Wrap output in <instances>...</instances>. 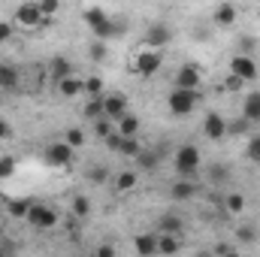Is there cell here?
I'll return each mask as SVG.
<instances>
[{"label": "cell", "instance_id": "obj_14", "mask_svg": "<svg viewBox=\"0 0 260 257\" xmlns=\"http://www.w3.org/2000/svg\"><path fill=\"white\" fill-rule=\"evenodd\" d=\"M212 18H215L218 27H230V24H236V6L233 3H218L215 12H212Z\"/></svg>", "mask_w": 260, "mask_h": 257}, {"label": "cell", "instance_id": "obj_26", "mask_svg": "<svg viewBox=\"0 0 260 257\" xmlns=\"http://www.w3.org/2000/svg\"><path fill=\"white\" fill-rule=\"evenodd\" d=\"M136 188V173L133 170H124V173H118V179H115V191L118 194H127Z\"/></svg>", "mask_w": 260, "mask_h": 257}, {"label": "cell", "instance_id": "obj_39", "mask_svg": "<svg viewBox=\"0 0 260 257\" xmlns=\"http://www.w3.org/2000/svg\"><path fill=\"white\" fill-rule=\"evenodd\" d=\"M245 154H248V160H251V164H260V136H251V139H248Z\"/></svg>", "mask_w": 260, "mask_h": 257}, {"label": "cell", "instance_id": "obj_6", "mask_svg": "<svg viewBox=\"0 0 260 257\" xmlns=\"http://www.w3.org/2000/svg\"><path fill=\"white\" fill-rule=\"evenodd\" d=\"M170 40H173V27L170 24H164V21H154L148 30H145V46L148 49H164V46H170Z\"/></svg>", "mask_w": 260, "mask_h": 257}, {"label": "cell", "instance_id": "obj_47", "mask_svg": "<svg viewBox=\"0 0 260 257\" xmlns=\"http://www.w3.org/2000/svg\"><path fill=\"white\" fill-rule=\"evenodd\" d=\"M215 251H218V254H236V245H227V242H221V245H215Z\"/></svg>", "mask_w": 260, "mask_h": 257}, {"label": "cell", "instance_id": "obj_27", "mask_svg": "<svg viewBox=\"0 0 260 257\" xmlns=\"http://www.w3.org/2000/svg\"><path fill=\"white\" fill-rule=\"evenodd\" d=\"M88 55H91V61H94V64H103V61H106V55H109L106 40H94V43H91V49H88Z\"/></svg>", "mask_w": 260, "mask_h": 257}, {"label": "cell", "instance_id": "obj_18", "mask_svg": "<svg viewBox=\"0 0 260 257\" xmlns=\"http://www.w3.org/2000/svg\"><path fill=\"white\" fill-rule=\"evenodd\" d=\"M58 91H61V97H79V94H85V79L67 76L58 82Z\"/></svg>", "mask_w": 260, "mask_h": 257}, {"label": "cell", "instance_id": "obj_24", "mask_svg": "<svg viewBox=\"0 0 260 257\" xmlns=\"http://www.w3.org/2000/svg\"><path fill=\"white\" fill-rule=\"evenodd\" d=\"M82 18H85L88 27H97V24H103L109 15H106V9H100V6H88V9L82 12Z\"/></svg>", "mask_w": 260, "mask_h": 257}, {"label": "cell", "instance_id": "obj_44", "mask_svg": "<svg viewBox=\"0 0 260 257\" xmlns=\"http://www.w3.org/2000/svg\"><path fill=\"white\" fill-rule=\"evenodd\" d=\"M9 40H12V24L9 21H0V46L9 43Z\"/></svg>", "mask_w": 260, "mask_h": 257}, {"label": "cell", "instance_id": "obj_16", "mask_svg": "<svg viewBox=\"0 0 260 257\" xmlns=\"http://www.w3.org/2000/svg\"><path fill=\"white\" fill-rule=\"evenodd\" d=\"M170 197L176 200V203H185V200H191V197H197V185L191 182V179H179L173 188H170Z\"/></svg>", "mask_w": 260, "mask_h": 257}, {"label": "cell", "instance_id": "obj_3", "mask_svg": "<svg viewBox=\"0 0 260 257\" xmlns=\"http://www.w3.org/2000/svg\"><path fill=\"white\" fill-rule=\"evenodd\" d=\"M27 224L37 230H52V227H58V209H52L49 203H30Z\"/></svg>", "mask_w": 260, "mask_h": 257}, {"label": "cell", "instance_id": "obj_33", "mask_svg": "<svg viewBox=\"0 0 260 257\" xmlns=\"http://www.w3.org/2000/svg\"><path fill=\"white\" fill-rule=\"evenodd\" d=\"M85 94L88 97H103V79L100 76H88L85 79Z\"/></svg>", "mask_w": 260, "mask_h": 257}, {"label": "cell", "instance_id": "obj_20", "mask_svg": "<svg viewBox=\"0 0 260 257\" xmlns=\"http://www.w3.org/2000/svg\"><path fill=\"white\" fill-rule=\"evenodd\" d=\"M242 115L254 124V121H260V91H251L245 100H242Z\"/></svg>", "mask_w": 260, "mask_h": 257}, {"label": "cell", "instance_id": "obj_30", "mask_svg": "<svg viewBox=\"0 0 260 257\" xmlns=\"http://www.w3.org/2000/svg\"><path fill=\"white\" fill-rule=\"evenodd\" d=\"M70 209H73L76 218H88V215H91V200L79 194V197H73V206H70Z\"/></svg>", "mask_w": 260, "mask_h": 257}, {"label": "cell", "instance_id": "obj_43", "mask_svg": "<svg viewBox=\"0 0 260 257\" xmlns=\"http://www.w3.org/2000/svg\"><path fill=\"white\" fill-rule=\"evenodd\" d=\"M103 142H106V145H109L112 151H118V145H121V133H118V127L112 130V133H109V136H106Z\"/></svg>", "mask_w": 260, "mask_h": 257}, {"label": "cell", "instance_id": "obj_42", "mask_svg": "<svg viewBox=\"0 0 260 257\" xmlns=\"http://www.w3.org/2000/svg\"><path fill=\"white\" fill-rule=\"evenodd\" d=\"M242 85H245V82H242V79H239L236 73H230V76L224 79V91H239Z\"/></svg>", "mask_w": 260, "mask_h": 257}, {"label": "cell", "instance_id": "obj_34", "mask_svg": "<svg viewBox=\"0 0 260 257\" xmlns=\"http://www.w3.org/2000/svg\"><path fill=\"white\" fill-rule=\"evenodd\" d=\"M82 112H85L91 121H94V118H100V115H103V97H91V100L85 103V109H82Z\"/></svg>", "mask_w": 260, "mask_h": 257}, {"label": "cell", "instance_id": "obj_32", "mask_svg": "<svg viewBox=\"0 0 260 257\" xmlns=\"http://www.w3.org/2000/svg\"><path fill=\"white\" fill-rule=\"evenodd\" d=\"M251 130V121L242 115V118H236V121H227V136H242V133H248Z\"/></svg>", "mask_w": 260, "mask_h": 257}, {"label": "cell", "instance_id": "obj_1", "mask_svg": "<svg viewBox=\"0 0 260 257\" xmlns=\"http://www.w3.org/2000/svg\"><path fill=\"white\" fill-rule=\"evenodd\" d=\"M197 100H200L197 88H173L170 97H167V106H170V112H173L176 118H188V115L194 112Z\"/></svg>", "mask_w": 260, "mask_h": 257}, {"label": "cell", "instance_id": "obj_13", "mask_svg": "<svg viewBox=\"0 0 260 257\" xmlns=\"http://www.w3.org/2000/svg\"><path fill=\"white\" fill-rule=\"evenodd\" d=\"M21 76L12 64H0V91H18Z\"/></svg>", "mask_w": 260, "mask_h": 257}, {"label": "cell", "instance_id": "obj_40", "mask_svg": "<svg viewBox=\"0 0 260 257\" xmlns=\"http://www.w3.org/2000/svg\"><path fill=\"white\" fill-rule=\"evenodd\" d=\"M40 9H43V15H46V18H52V15H58L61 0H40Z\"/></svg>", "mask_w": 260, "mask_h": 257}, {"label": "cell", "instance_id": "obj_8", "mask_svg": "<svg viewBox=\"0 0 260 257\" xmlns=\"http://www.w3.org/2000/svg\"><path fill=\"white\" fill-rule=\"evenodd\" d=\"M230 73H236L242 82H254V79H257V64H254L251 55L239 52V55H233V61H230Z\"/></svg>", "mask_w": 260, "mask_h": 257}, {"label": "cell", "instance_id": "obj_29", "mask_svg": "<svg viewBox=\"0 0 260 257\" xmlns=\"http://www.w3.org/2000/svg\"><path fill=\"white\" fill-rule=\"evenodd\" d=\"M6 209L12 218H27V209H30V200H6Z\"/></svg>", "mask_w": 260, "mask_h": 257}, {"label": "cell", "instance_id": "obj_49", "mask_svg": "<svg viewBox=\"0 0 260 257\" xmlns=\"http://www.w3.org/2000/svg\"><path fill=\"white\" fill-rule=\"evenodd\" d=\"M37 3H40V0H37Z\"/></svg>", "mask_w": 260, "mask_h": 257}, {"label": "cell", "instance_id": "obj_37", "mask_svg": "<svg viewBox=\"0 0 260 257\" xmlns=\"http://www.w3.org/2000/svg\"><path fill=\"white\" fill-rule=\"evenodd\" d=\"M133 160H139L142 170H154V167H157V154H154V151H142V148H139V154H136Z\"/></svg>", "mask_w": 260, "mask_h": 257}, {"label": "cell", "instance_id": "obj_35", "mask_svg": "<svg viewBox=\"0 0 260 257\" xmlns=\"http://www.w3.org/2000/svg\"><path fill=\"white\" fill-rule=\"evenodd\" d=\"M64 139L70 142V145H73V148H82V145L88 142V136L82 133V127H70V130L64 133Z\"/></svg>", "mask_w": 260, "mask_h": 257}, {"label": "cell", "instance_id": "obj_22", "mask_svg": "<svg viewBox=\"0 0 260 257\" xmlns=\"http://www.w3.org/2000/svg\"><path fill=\"white\" fill-rule=\"evenodd\" d=\"M118 133H121V136H136V133H139V118H136L133 112H124V115L118 118Z\"/></svg>", "mask_w": 260, "mask_h": 257}, {"label": "cell", "instance_id": "obj_23", "mask_svg": "<svg viewBox=\"0 0 260 257\" xmlns=\"http://www.w3.org/2000/svg\"><path fill=\"white\" fill-rule=\"evenodd\" d=\"M91 34H94V40H115V34H118V30H115V18L109 15V18H106L103 24L91 27Z\"/></svg>", "mask_w": 260, "mask_h": 257}, {"label": "cell", "instance_id": "obj_41", "mask_svg": "<svg viewBox=\"0 0 260 257\" xmlns=\"http://www.w3.org/2000/svg\"><path fill=\"white\" fill-rule=\"evenodd\" d=\"M239 239H242V242H254V239H257V227L242 224V227H239Z\"/></svg>", "mask_w": 260, "mask_h": 257}, {"label": "cell", "instance_id": "obj_5", "mask_svg": "<svg viewBox=\"0 0 260 257\" xmlns=\"http://www.w3.org/2000/svg\"><path fill=\"white\" fill-rule=\"evenodd\" d=\"M15 21H18L21 27H37V24L46 21V15H43V9H40L37 0H27V3H21V6L15 9Z\"/></svg>", "mask_w": 260, "mask_h": 257}, {"label": "cell", "instance_id": "obj_9", "mask_svg": "<svg viewBox=\"0 0 260 257\" xmlns=\"http://www.w3.org/2000/svg\"><path fill=\"white\" fill-rule=\"evenodd\" d=\"M73 154H76V148H73L67 139H61V142H52V145H49L46 160H49L52 167H70V164H73Z\"/></svg>", "mask_w": 260, "mask_h": 257}, {"label": "cell", "instance_id": "obj_19", "mask_svg": "<svg viewBox=\"0 0 260 257\" xmlns=\"http://www.w3.org/2000/svg\"><path fill=\"white\" fill-rule=\"evenodd\" d=\"M49 73H52V79H55V85H58L61 79L73 76V64L67 61L64 55H55V58H52V64H49Z\"/></svg>", "mask_w": 260, "mask_h": 257}, {"label": "cell", "instance_id": "obj_38", "mask_svg": "<svg viewBox=\"0 0 260 257\" xmlns=\"http://www.w3.org/2000/svg\"><path fill=\"white\" fill-rule=\"evenodd\" d=\"M12 173H15V157L0 154V182H3V179H12Z\"/></svg>", "mask_w": 260, "mask_h": 257}, {"label": "cell", "instance_id": "obj_45", "mask_svg": "<svg viewBox=\"0 0 260 257\" xmlns=\"http://www.w3.org/2000/svg\"><path fill=\"white\" fill-rule=\"evenodd\" d=\"M239 46H242V52H245V55H251V52H254V46H257V40H251V37H242V40H239Z\"/></svg>", "mask_w": 260, "mask_h": 257}, {"label": "cell", "instance_id": "obj_31", "mask_svg": "<svg viewBox=\"0 0 260 257\" xmlns=\"http://www.w3.org/2000/svg\"><path fill=\"white\" fill-rule=\"evenodd\" d=\"M118 154H124V157H136V154H139V142H136V136H121Z\"/></svg>", "mask_w": 260, "mask_h": 257}, {"label": "cell", "instance_id": "obj_15", "mask_svg": "<svg viewBox=\"0 0 260 257\" xmlns=\"http://www.w3.org/2000/svg\"><path fill=\"white\" fill-rule=\"evenodd\" d=\"M133 248H136V254H142V257L157 254V233H139Z\"/></svg>", "mask_w": 260, "mask_h": 257}, {"label": "cell", "instance_id": "obj_17", "mask_svg": "<svg viewBox=\"0 0 260 257\" xmlns=\"http://www.w3.org/2000/svg\"><path fill=\"white\" fill-rule=\"evenodd\" d=\"M206 179H209L212 188H221V185L230 182V167H224V164H212V167L206 170Z\"/></svg>", "mask_w": 260, "mask_h": 257}, {"label": "cell", "instance_id": "obj_11", "mask_svg": "<svg viewBox=\"0 0 260 257\" xmlns=\"http://www.w3.org/2000/svg\"><path fill=\"white\" fill-rule=\"evenodd\" d=\"M200 82H203V73H200L197 64L179 67V73H176V79H173L176 88H200Z\"/></svg>", "mask_w": 260, "mask_h": 257}, {"label": "cell", "instance_id": "obj_7", "mask_svg": "<svg viewBox=\"0 0 260 257\" xmlns=\"http://www.w3.org/2000/svg\"><path fill=\"white\" fill-rule=\"evenodd\" d=\"M203 136L212 139V142H221V139L227 136V118H224L221 112H209V115L203 118Z\"/></svg>", "mask_w": 260, "mask_h": 257}, {"label": "cell", "instance_id": "obj_28", "mask_svg": "<svg viewBox=\"0 0 260 257\" xmlns=\"http://www.w3.org/2000/svg\"><path fill=\"white\" fill-rule=\"evenodd\" d=\"M106 179H109V167H103V164L88 167V182H91V185H103Z\"/></svg>", "mask_w": 260, "mask_h": 257}, {"label": "cell", "instance_id": "obj_10", "mask_svg": "<svg viewBox=\"0 0 260 257\" xmlns=\"http://www.w3.org/2000/svg\"><path fill=\"white\" fill-rule=\"evenodd\" d=\"M124 112H130V103H127L124 94H103V115H106V118L118 121Z\"/></svg>", "mask_w": 260, "mask_h": 257}, {"label": "cell", "instance_id": "obj_4", "mask_svg": "<svg viewBox=\"0 0 260 257\" xmlns=\"http://www.w3.org/2000/svg\"><path fill=\"white\" fill-rule=\"evenodd\" d=\"M164 64V55H160V49H148V46H142V52L133 58V73L136 76H154L157 70Z\"/></svg>", "mask_w": 260, "mask_h": 257}, {"label": "cell", "instance_id": "obj_46", "mask_svg": "<svg viewBox=\"0 0 260 257\" xmlns=\"http://www.w3.org/2000/svg\"><path fill=\"white\" fill-rule=\"evenodd\" d=\"M9 136H12V124L0 118V142H3V139H9Z\"/></svg>", "mask_w": 260, "mask_h": 257}, {"label": "cell", "instance_id": "obj_2", "mask_svg": "<svg viewBox=\"0 0 260 257\" xmlns=\"http://www.w3.org/2000/svg\"><path fill=\"white\" fill-rule=\"evenodd\" d=\"M173 167H176V173H179L182 179H191L197 170L203 167L200 148H197V145H182V148L176 151V157H173Z\"/></svg>", "mask_w": 260, "mask_h": 257}, {"label": "cell", "instance_id": "obj_21", "mask_svg": "<svg viewBox=\"0 0 260 257\" xmlns=\"http://www.w3.org/2000/svg\"><path fill=\"white\" fill-rule=\"evenodd\" d=\"M179 248H182V242H179L176 233H157V251H160V254H173V251H179Z\"/></svg>", "mask_w": 260, "mask_h": 257}, {"label": "cell", "instance_id": "obj_48", "mask_svg": "<svg viewBox=\"0 0 260 257\" xmlns=\"http://www.w3.org/2000/svg\"><path fill=\"white\" fill-rule=\"evenodd\" d=\"M97 254H100V257H112V254H115V245H100V248H97Z\"/></svg>", "mask_w": 260, "mask_h": 257}, {"label": "cell", "instance_id": "obj_36", "mask_svg": "<svg viewBox=\"0 0 260 257\" xmlns=\"http://www.w3.org/2000/svg\"><path fill=\"white\" fill-rule=\"evenodd\" d=\"M112 118H106V115H100V118H94V133L100 136V139H106L109 133H112Z\"/></svg>", "mask_w": 260, "mask_h": 257}, {"label": "cell", "instance_id": "obj_12", "mask_svg": "<svg viewBox=\"0 0 260 257\" xmlns=\"http://www.w3.org/2000/svg\"><path fill=\"white\" fill-rule=\"evenodd\" d=\"M182 230H185V221H182L179 212H164L157 218V233H176V236H182Z\"/></svg>", "mask_w": 260, "mask_h": 257}, {"label": "cell", "instance_id": "obj_25", "mask_svg": "<svg viewBox=\"0 0 260 257\" xmlns=\"http://www.w3.org/2000/svg\"><path fill=\"white\" fill-rule=\"evenodd\" d=\"M224 209H227V212H230V215H242V212H245V197H242V194H227V197H224Z\"/></svg>", "mask_w": 260, "mask_h": 257}]
</instances>
